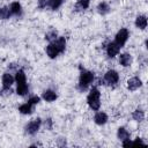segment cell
Listing matches in <instances>:
<instances>
[{"mask_svg": "<svg viewBox=\"0 0 148 148\" xmlns=\"http://www.w3.org/2000/svg\"><path fill=\"white\" fill-rule=\"evenodd\" d=\"M58 36H59V35H58V31L54 30V29H52V30H50V31H47V32L45 34V39H46L49 43H53V42L57 39Z\"/></svg>", "mask_w": 148, "mask_h": 148, "instance_id": "cell-21", "label": "cell"}, {"mask_svg": "<svg viewBox=\"0 0 148 148\" xmlns=\"http://www.w3.org/2000/svg\"><path fill=\"white\" fill-rule=\"evenodd\" d=\"M9 9H10V13L12 15H16V16H20L22 14V6L18 1H13L9 6Z\"/></svg>", "mask_w": 148, "mask_h": 148, "instance_id": "cell-17", "label": "cell"}, {"mask_svg": "<svg viewBox=\"0 0 148 148\" xmlns=\"http://www.w3.org/2000/svg\"><path fill=\"white\" fill-rule=\"evenodd\" d=\"M134 24L138 29H141V30L146 29V27H147V16L146 15H138L135 17Z\"/></svg>", "mask_w": 148, "mask_h": 148, "instance_id": "cell-16", "label": "cell"}, {"mask_svg": "<svg viewBox=\"0 0 148 148\" xmlns=\"http://www.w3.org/2000/svg\"><path fill=\"white\" fill-rule=\"evenodd\" d=\"M29 92V86L27 81H21L16 82V94L20 96H25Z\"/></svg>", "mask_w": 148, "mask_h": 148, "instance_id": "cell-12", "label": "cell"}, {"mask_svg": "<svg viewBox=\"0 0 148 148\" xmlns=\"http://www.w3.org/2000/svg\"><path fill=\"white\" fill-rule=\"evenodd\" d=\"M39 102H40V97L37 96V95H32V96H30L29 99H28V103H30V104H32V105H36V104H38Z\"/></svg>", "mask_w": 148, "mask_h": 148, "instance_id": "cell-26", "label": "cell"}, {"mask_svg": "<svg viewBox=\"0 0 148 148\" xmlns=\"http://www.w3.org/2000/svg\"><path fill=\"white\" fill-rule=\"evenodd\" d=\"M53 44L57 47V50L59 51V53H64L66 50V46H67V40L64 36H58L57 39L53 42Z\"/></svg>", "mask_w": 148, "mask_h": 148, "instance_id": "cell-10", "label": "cell"}, {"mask_svg": "<svg viewBox=\"0 0 148 148\" xmlns=\"http://www.w3.org/2000/svg\"><path fill=\"white\" fill-rule=\"evenodd\" d=\"M76 5L81 8V9H87L90 5V0H76Z\"/></svg>", "mask_w": 148, "mask_h": 148, "instance_id": "cell-24", "label": "cell"}, {"mask_svg": "<svg viewBox=\"0 0 148 148\" xmlns=\"http://www.w3.org/2000/svg\"><path fill=\"white\" fill-rule=\"evenodd\" d=\"M42 98H43L45 102L51 103V102H54V101L58 98V95H57V92H56L54 90H52V89H46V90L43 91Z\"/></svg>", "mask_w": 148, "mask_h": 148, "instance_id": "cell-11", "label": "cell"}, {"mask_svg": "<svg viewBox=\"0 0 148 148\" xmlns=\"http://www.w3.org/2000/svg\"><path fill=\"white\" fill-rule=\"evenodd\" d=\"M136 145H142V146H145L146 145V142L141 139V138H135V140L134 141H132V143H131V146H136Z\"/></svg>", "mask_w": 148, "mask_h": 148, "instance_id": "cell-27", "label": "cell"}, {"mask_svg": "<svg viewBox=\"0 0 148 148\" xmlns=\"http://www.w3.org/2000/svg\"><path fill=\"white\" fill-rule=\"evenodd\" d=\"M87 104L92 111H98L101 108V91L97 87H92L87 96Z\"/></svg>", "mask_w": 148, "mask_h": 148, "instance_id": "cell-2", "label": "cell"}, {"mask_svg": "<svg viewBox=\"0 0 148 148\" xmlns=\"http://www.w3.org/2000/svg\"><path fill=\"white\" fill-rule=\"evenodd\" d=\"M132 118L133 120L138 121V123H141L145 120V111L141 110V109H136L132 112Z\"/></svg>", "mask_w": 148, "mask_h": 148, "instance_id": "cell-19", "label": "cell"}, {"mask_svg": "<svg viewBox=\"0 0 148 148\" xmlns=\"http://www.w3.org/2000/svg\"><path fill=\"white\" fill-rule=\"evenodd\" d=\"M45 52H46V56L51 59H56L58 56H59V51L57 50V47L54 46L53 43H49L45 47Z\"/></svg>", "mask_w": 148, "mask_h": 148, "instance_id": "cell-13", "label": "cell"}, {"mask_svg": "<svg viewBox=\"0 0 148 148\" xmlns=\"http://www.w3.org/2000/svg\"><path fill=\"white\" fill-rule=\"evenodd\" d=\"M62 3H64V0H47V7L51 10H57Z\"/></svg>", "mask_w": 148, "mask_h": 148, "instance_id": "cell-22", "label": "cell"}, {"mask_svg": "<svg viewBox=\"0 0 148 148\" xmlns=\"http://www.w3.org/2000/svg\"><path fill=\"white\" fill-rule=\"evenodd\" d=\"M108 120H109V117H108V114H106L105 112H103V111H97V112L95 113V116H94V121H95L96 125H99V126L105 125V124L108 123Z\"/></svg>", "mask_w": 148, "mask_h": 148, "instance_id": "cell-9", "label": "cell"}, {"mask_svg": "<svg viewBox=\"0 0 148 148\" xmlns=\"http://www.w3.org/2000/svg\"><path fill=\"white\" fill-rule=\"evenodd\" d=\"M128 37H130V31H128V29L121 28V29H119V30L117 31V34H116V36H114V42H116L120 47H123V46L126 44Z\"/></svg>", "mask_w": 148, "mask_h": 148, "instance_id": "cell-5", "label": "cell"}, {"mask_svg": "<svg viewBox=\"0 0 148 148\" xmlns=\"http://www.w3.org/2000/svg\"><path fill=\"white\" fill-rule=\"evenodd\" d=\"M141 86H142V81L138 76H133V77H131V79L127 80V89L130 91H135Z\"/></svg>", "mask_w": 148, "mask_h": 148, "instance_id": "cell-8", "label": "cell"}, {"mask_svg": "<svg viewBox=\"0 0 148 148\" xmlns=\"http://www.w3.org/2000/svg\"><path fill=\"white\" fill-rule=\"evenodd\" d=\"M40 126H42V119H40V118H35V119L30 120V121L25 125L24 130H25V133H27V134H29V135H35V134L39 131Z\"/></svg>", "mask_w": 148, "mask_h": 148, "instance_id": "cell-3", "label": "cell"}, {"mask_svg": "<svg viewBox=\"0 0 148 148\" xmlns=\"http://www.w3.org/2000/svg\"><path fill=\"white\" fill-rule=\"evenodd\" d=\"M103 81L105 82L104 84H109V86H116L119 81V74L117 71L114 69H109L105 72Z\"/></svg>", "mask_w": 148, "mask_h": 148, "instance_id": "cell-4", "label": "cell"}, {"mask_svg": "<svg viewBox=\"0 0 148 148\" xmlns=\"http://www.w3.org/2000/svg\"><path fill=\"white\" fill-rule=\"evenodd\" d=\"M117 138H118L120 141L127 140V139H130V132H128L125 127H119V128L117 130Z\"/></svg>", "mask_w": 148, "mask_h": 148, "instance_id": "cell-20", "label": "cell"}, {"mask_svg": "<svg viewBox=\"0 0 148 148\" xmlns=\"http://www.w3.org/2000/svg\"><path fill=\"white\" fill-rule=\"evenodd\" d=\"M12 16L9 7H0V20H8Z\"/></svg>", "mask_w": 148, "mask_h": 148, "instance_id": "cell-23", "label": "cell"}, {"mask_svg": "<svg viewBox=\"0 0 148 148\" xmlns=\"http://www.w3.org/2000/svg\"><path fill=\"white\" fill-rule=\"evenodd\" d=\"M132 56L130 54V53H127V52H125V53H121L120 56H119V64L123 66V67H130L131 65H132Z\"/></svg>", "mask_w": 148, "mask_h": 148, "instance_id": "cell-14", "label": "cell"}, {"mask_svg": "<svg viewBox=\"0 0 148 148\" xmlns=\"http://www.w3.org/2000/svg\"><path fill=\"white\" fill-rule=\"evenodd\" d=\"M42 124L44 125L45 130H47V131H51L52 127H53V120H52L51 118H46V119L44 120V123L42 121Z\"/></svg>", "mask_w": 148, "mask_h": 148, "instance_id": "cell-25", "label": "cell"}, {"mask_svg": "<svg viewBox=\"0 0 148 148\" xmlns=\"http://www.w3.org/2000/svg\"><path fill=\"white\" fill-rule=\"evenodd\" d=\"M120 46L113 40V42H110L108 45H106V49H105V52H106V56L109 58H114L116 56L119 54V51H120Z\"/></svg>", "mask_w": 148, "mask_h": 148, "instance_id": "cell-7", "label": "cell"}, {"mask_svg": "<svg viewBox=\"0 0 148 148\" xmlns=\"http://www.w3.org/2000/svg\"><path fill=\"white\" fill-rule=\"evenodd\" d=\"M18 112L22 114H31L34 112V105L30 103H23L18 106Z\"/></svg>", "mask_w": 148, "mask_h": 148, "instance_id": "cell-18", "label": "cell"}, {"mask_svg": "<svg viewBox=\"0 0 148 148\" xmlns=\"http://www.w3.org/2000/svg\"><path fill=\"white\" fill-rule=\"evenodd\" d=\"M95 80V74L91 71H87V69H81L80 75H79V83H77V88L81 91H86L91 83Z\"/></svg>", "mask_w": 148, "mask_h": 148, "instance_id": "cell-1", "label": "cell"}, {"mask_svg": "<svg viewBox=\"0 0 148 148\" xmlns=\"http://www.w3.org/2000/svg\"><path fill=\"white\" fill-rule=\"evenodd\" d=\"M15 82V76H13L10 73L6 72L2 74L1 77V83H2V89L3 90H10V87Z\"/></svg>", "mask_w": 148, "mask_h": 148, "instance_id": "cell-6", "label": "cell"}, {"mask_svg": "<svg viewBox=\"0 0 148 148\" xmlns=\"http://www.w3.org/2000/svg\"><path fill=\"white\" fill-rule=\"evenodd\" d=\"M47 6V0H37V7L39 9H44Z\"/></svg>", "mask_w": 148, "mask_h": 148, "instance_id": "cell-28", "label": "cell"}, {"mask_svg": "<svg viewBox=\"0 0 148 148\" xmlns=\"http://www.w3.org/2000/svg\"><path fill=\"white\" fill-rule=\"evenodd\" d=\"M97 13L99 14V15H106V14H109L110 13V10H111V7H110V5L106 2V1H102V2H99L98 5H97Z\"/></svg>", "mask_w": 148, "mask_h": 148, "instance_id": "cell-15", "label": "cell"}]
</instances>
